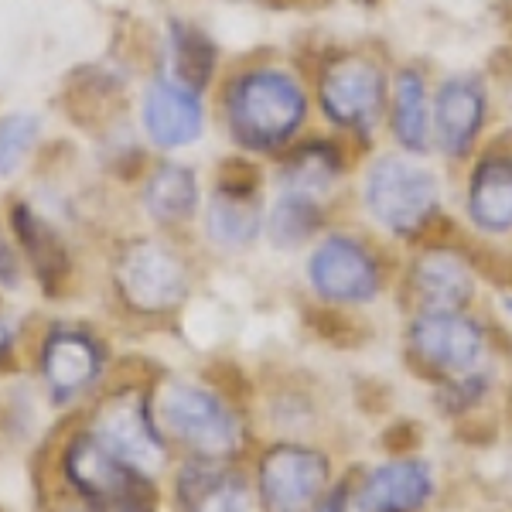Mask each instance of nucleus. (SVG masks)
<instances>
[{"label": "nucleus", "mask_w": 512, "mask_h": 512, "mask_svg": "<svg viewBox=\"0 0 512 512\" xmlns=\"http://www.w3.org/2000/svg\"><path fill=\"white\" fill-rule=\"evenodd\" d=\"M332 461L321 448L301 441L270 444L256 465V495L263 512H311L328 492Z\"/></svg>", "instance_id": "2eb2a0df"}, {"label": "nucleus", "mask_w": 512, "mask_h": 512, "mask_svg": "<svg viewBox=\"0 0 512 512\" xmlns=\"http://www.w3.org/2000/svg\"><path fill=\"white\" fill-rule=\"evenodd\" d=\"M308 69L315 120L359 154L383 144L386 103L396 52L379 38L321 35L301 52Z\"/></svg>", "instance_id": "7ed1b4c3"}, {"label": "nucleus", "mask_w": 512, "mask_h": 512, "mask_svg": "<svg viewBox=\"0 0 512 512\" xmlns=\"http://www.w3.org/2000/svg\"><path fill=\"white\" fill-rule=\"evenodd\" d=\"M103 345L82 328H55L41 345V379L55 403H69L96 383Z\"/></svg>", "instance_id": "412c9836"}, {"label": "nucleus", "mask_w": 512, "mask_h": 512, "mask_svg": "<svg viewBox=\"0 0 512 512\" xmlns=\"http://www.w3.org/2000/svg\"><path fill=\"white\" fill-rule=\"evenodd\" d=\"M14 349V328L7 321H0V359H7Z\"/></svg>", "instance_id": "cd10ccee"}, {"label": "nucleus", "mask_w": 512, "mask_h": 512, "mask_svg": "<svg viewBox=\"0 0 512 512\" xmlns=\"http://www.w3.org/2000/svg\"><path fill=\"white\" fill-rule=\"evenodd\" d=\"M359 158L362 154L352 144L315 127L294 147H287L277 161L267 164V185L280 188V192H304L325 198V202L349 212V192Z\"/></svg>", "instance_id": "ddd939ff"}, {"label": "nucleus", "mask_w": 512, "mask_h": 512, "mask_svg": "<svg viewBox=\"0 0 512 512\" xmlns=\"http://www.w3.org/2000/svg\"><path fill=\"white\" fill-rule=\"evenodd\" d=\"M140 130L154 151H188L209 134V99L178 82L171 72L158 69L140 96Z\"/></svg>", "instance_id": "dca6fc26"}, {"label": "nucleus", "mask_w": 512, "mask_h": 512, "mask_svg": "<svg viewBox=\"0 0 512 512\" xmlns=\"http://www.w3.org/2000/svg\"><path fill=\"white\" fill-rule=\"evenodd\" d=\"M154 417L164 437L178 441L195 458L229 461L243 444V420L226 400L202 383L168 379L154 396Z\"/></svg>", "instance_id": "9d476101"}, {"label": "nucleus", "mask_w": 512, "mask_h": 512, "mask_svg": "<svg viewBox=\"0 0 512 512\" xmlns=\"http://www.w3.org/2000/svg\"><path fill=\"white\" fill-rule=\"evenodd\" d=\"M451 188L454 226L489 253L492 270L499 260L512 263V123L451 171Z\"/></svg>", "instance_id": "0eeeda50"}, {"label": "nucleus", "mask_w": 512, "mask_h": 512, "mask_svg": "<svg viewBox=\"0 0 512 512\" xmlns=\"http://www.w3.org/2000/svg\"><path fill=\"white\" fill-rule=\"evenodd\" d=\"M216 117L233 154L270 164L318 127L301 52L236 62L216 86Z\"/></svg>", "instance_id": "f257e3e1"}, {"label": "nucleus", "mask_w": 512, "mask_h": 512, "mask_svg": "<svg viewBox=\"0 0 512 512\" xmlns=\"http://www.w3.org/2000/svg\"><path fill=\"white\" fill-rule=\"evenodd\" d=\"M21 280V267H18V253L7 243L4 229H0V287H18Z\"/></svg>", "instance_id": "a878e982"}, {"label": "nucleus", "mask_w": 512, "mask_h": 512, "mask_svg": "<svg viewBox=\"0 0 512 512\" xmlns=\"http://www.w3.org/2000/svg\"><path fill=\"white\" fill-rule=\"evenodd\" d=\"M38 140V120L31 113H11L0 120V175H14Z\"/></svg>", "instance_id": "393cba45"}, {"label": "nucleus", "mask_w": 512, "mask_h": 512, "mask_svg": "<svg viewBox=\"0 0 512 512\" xmlns=\"http://www.w3.org/2000/svg\"><path fill=\"white\" fill-rule=\"evenodd\" d=\"M219 45L202 24L171 18L164 35V72H171L178 82L209 96L212 86H219Z\"/></svg>", "instance_id": "5701e85b"}, {"label": "nucleus", "mask_w": 512, "mask_h": 512, "mask_svg": "<svg viewBox=\"0 0 512 512\" xmlns=\"http://www.w3.org/2000/svg\"><path fill=\"white\" fill-rule=\"evenodd\" d=\"M437 65L427 55H396L386 103L383 144L407 154H431V110H434Z\"/></svg>", "instance_id": "f3484780"}, {"label": "nucleus", "mask_w": 512, "mask_h": 512, "mask_svg": "<svg viewBox=\"0 0 512 512\" xmlns=\"http://www.w3.org/2000/svg\"><path fill=\"white\" fill-rule=\"evenodd\" d=\"M11 226L21 243L24 260L31 263V270H35V277L45 284V291H59L72 270L69 250H65L62 236L55 233L31 205H21V202L11 209Z\"/></svg>", "instance_id": "b1692460"}, {"label": "nucleus", "mask_w": 512, "mask_h": 512, "mask_svg": "<svg viewBox=\"0 0 512 512\" xmlns=\"http://www.w3.org/2000/svg\"><path fill=\"white\" fill-rule=\"evenodd\" d=\"M400 352L407 369L431 386L489 369L499 355V328L482 308L407 311L400 325Z\"/></svg>", "instance_id": "423d86ee"}, {"label": "nucleus", "mask_w": 512, "mask_h": 512, "mask_svg": "<svg viewBox=\"0 0 512 512\" xmlns=\"http://www.w3.org/2000/svg\"><path fill=\"white\" fill-rule=\"evenodd\" d=\"M506 127L502 93L489 65L437 69L431 110V158L458 171L495 130Z\"/></svg>", "instance_id": "6e6552de"}, {"label": "nucleus", "mask_w": 512, "mask_h": 512, "mask_svg": "<svg viewBox=\"0 0 512 512\" xmlns=\"http://www.w3.org/2000/svg\"><path fill=\"white\" fill-rule=\"evenodd\" d=\"M400 253L369 233L362 222L342 216L301 253V280L321 315L352 318L396 291Z\"/></svg>", "instance_id": "20e7f679"}, {"label": "nucleus", "mask_w": 512, "mask_h": 512, "mask_svg": "<svg viewBox=\"0 0 512 512\" xmlns=\"http://www.w3.org/2000/svg\"><path fill=\"white\" fill-rule=\"evenodd\" d=\"M352 492L349 485H338V489H328L321 499L311 506V512H352Z\"/></svg>", "instance_id": "bb28decb"}, {"label": "nucleus", "mask_w": 512, "mask_h": 512, "mask_svg": "<svg viewBox=\"0 0 512 512\" xmlns=\"http://www.w3.org/2000/svg\"><path fill=\"white\" fill-rule=\"evenodd\" d=\"M274 4H284V7H328L332 0H274Z\"/></svg>", "instance_id": "c756f323"}, {"label": "nucleus", "mask_w": 512, "mask_h": 512, "mask_svg": "<svg viewBox=\"0 0 512 512\" xmlns=\"http://www.w3.org/2000/svg\"><path fill=\"white\" fill-rule=\"evenodd\" d=\"M89 434L123 465L154 475L168 465V437L154 417V396L140 386L106 393L89 417Z\"/></svg>", "instance_id": "4468645a"}, {"label": "nucleus", "mask_w": 512, "mask_h": 512, "mask_svg": "<svg viewBox=\"0 0 512 512\" xmlns=\"http://www.w3.org/2000/svg\"><path fill=\"white\" fill-rule=\"evenodd\" d=\"M120 301L137 315H171L192 294V267L185 253L161 236H140L120 246L113 263Z\"/></svg>", "instance_id": "9b49d317"}, {"label": "nucleus", "mask_w": 512, "mask_h": 512, "mask_svg": "<svg viewBox=\"0 0 512 512\" xmlns=\"http://www.w3.org/2000/svg\"><path fill=\"white\" fill-rule=\"evenodd\" d=\"M342 216H349V212L325 202V198L270 188L267 209H263V246H270L274 253L301 256Z\"/></svg>", "instance_id": "a211bd4d"}, {"label": "nucleus", "mask_w": 512, "mask_h": 512, "mask_svg": "<svg viewBox=\"0 0 512 512\" xmlns=\"http://www.w3.org/2000/svg\"><path fill=\"white\" fill-rule=\"evenodd\" d=\"M181 512H250V482L229 461L195 458L175 475Z\"/></svg>", "instance_id": "4be33fe9"}, {"label": "nucleus", "mask_w": 512, "mask_h": 512, "mask_svg": "<svg viewBox=\"0 0 512 512\" xmlns=\"http://www.w3.org/2000/svg\"><path fill=\"white\" fill-rule=\"evenodd\" d=\"M451 171L431 154H407L379 144L359 158L349 192V216L396 253L454 229Z\"/></svg>", "instance_id": "f03ea898"}, {"label": "nucleus", "mask_w": 512, "mask_h": 512, "mask_svg": "<svg viewBox=\"0 0 512 512\" xmlns=\"http://www.w3.org/2000/svg\"><path fill=\"white\" fill-rule=\"evenodd\" d=\"M267 164L243 154L219 161L202 205V233L219 253H250L263 243V209H267Z\"/></svg>", "instance_id": "1a4fd4ad"}, {"label": "nucleus", "mask_w": 512, "mask_h": 512, "mask_svg": "<svg viewBox=\"0 0 512 512\" xmlns=\"http://www.w3.org/2000/svg\"><path fill=\"white\" fill-rule=\"evenodd\" d=\"M140 205L158 229L192 226L205 205L202 175L195 164H185L168 154L147 168L144 185H140Z\"/></svg>", "instance_id": "6ab92c4d"}, {"label": "nucleus", "mask_w": 512, "mask_h": 512, "mask_svg": "<svg viewBox=\"0 0 512 512\" xmlns=\"http://www.w3.org/2000/svg\"><path fill=\"white\" fill-rule=\"evenodd\" d=\"M434 499V472L420 458H396L369 468L352 489L355 512H420Z\"/></svg>", "instance_id": "aec40b11"}, {"label": "nucleus", "mask_w": 512, "mask_h": 512, "mask_svg": "<svg viewBox=\"0 0 512 512\" xmlns=\"http://www.w3.org/2000/svg\"><path fill=\"white\" fill-rule=\"evenodd\" d=\"M495 304H499V311H502V318L512 325V287H502L499 297H495Z\"/></svg>", "instance_id": "c85d7f7f"}, {"label": "nucleus", "mask_w": 512, "mask_h": 512, "mask_svg": "<svg viewBox=\"0 0 512 512\" xmlns=\"http://www.w3.org/2000/svg\"><path fill=\"white\" fill-rule=\"evenodd\" d=\"M492 280V260L458 226L400 253L396 304L400 311H461L482 308Z\"/></svg>", "instance_id": "39448f33"}, {"label": "nucleus", "mask_w": 512, "mask_h": 512, "mask_svg": "<svg viewBox=\"0 0 512 512\" xmlns=\"http://www.w3.org/2000/svg\"><path fill=\"white\" fill-rule=\"evenodd\" d=\"M62 475L69 489L96 512H158L151 475L123 465L89 431L65 444Z\"/></svg>", "instance_id": "f8f14e48"}, {"label": "nucleus", "mask_w": 512, "mask_h": 512, "mask_svg": "<svg viewBox=\"0 0 512 512\" xmlns=\"http://www.w3.org/2000/svg\"><path fill=\"white\" fill-rule=\"evenodd\" d=\"M355 4H369V7H376V4H383V0H355Z\"/></svg>", "instance_id": "7c9ffc66"}]
</instances>
